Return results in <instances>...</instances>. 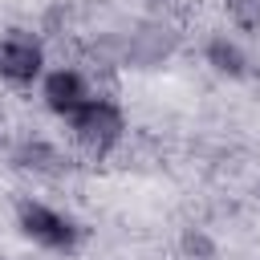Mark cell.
Wrapping results in <instances>:
<instances>
[{"mask_svg":"<svg viewBox=\"0 0 260 260\" xmlns=\"http://www.w3.org/2000/svg\"><path fill=\"white\" fill-rule=\"evenodd\" d=\"M223 12L240 32H256L260 37V0H223Z\"/></svg>","mask_w":260,"mask_h":260,"instance_id":"cell-9","label":"cell"},{"mask_svg":"<svg viewBox=\"0 0 260 260\" xmlns=\"http://www.w3.org/2000/svg\"><path fill=\"white\" fill-rule=\"evenodd\" d=\"M0 260H12V256H4V252H0Z\"/></svg>","mask_w":260,"mask_h":260,"instance_id":"cell-11","label":"cell"},{"mask_svg":"<svg viewBox=\"0 0 260 260\" xmlns=\"http://www.w3.org/2000/svg\"><path fill=\"white\" fill-rule=\"evenodd\" d=\"M49 69V41L32 28H4L0 32V85L24 89L37 85Z\"/></svg>","mask_w":260,"mask_h":260,"instance_id":"cell-5","label":"cell"},{"mask_svg":"<svg viewBox=\"0 0 260 260\" xmlns=\"http://www.w3.org/2000/svg\"><path fill=\"white\" fill-rule=\"evenodd\" d=\"M179 252H183V260H215L219 244H215V236H211L207 228L191 223V228H183V236H179Z\"/></svg>","mask_w":260,"mask_h":260,"instance_id":"cell-8","label":"cell"},{"mask_svg":"<svg viewBox=\"0 0 260 260\" xmlns=\"http://www.w3.org/2000/svg\"><path fill=\"white\" fill-rule=\"evenodd\" d=\"M37 93H41V106L53 114V118H69V114H77L93 93H98V85L85 77V69L81 65H49L45 69V77L37 81Z\"/></svg>","mask_w":260,"mask_h":260,"instance_id":"cell-6","label":"cell"},{"mask_svg":"<svg viewBox=\"0 0 260 260\" xmlns=\"http://www.w3.org/2000/svg\"><path fill=\"white\" fill-rule=\"evenodd\" d=\"M8 167L16 175H28L37 183H65L77 171V154L45 134H20L8 146Z\"/></svg>","mask_w":260,"mask_h":260,"instance_id":"cell-4","label":"cell"},{"mask_svg":"<svg viewBox=\"0 0 260 260\" xmlns=\"http://www.w3.org/2000/svg\"><path fill=\"white\" fill-rule=\"evenodd\" d=\"M199 53H203V65L223 81H248L256 73V61H252L248 45L232 32H207Z\"/></svg>","mask_w":260,"mask_h":260,"instance_id":"cell-7","label":"cell"},{"mask_svg":"<svg viewBox=\"0 0 260 260\" xmlns=\"http://www.w3.org/2000/svg\"><path fill=\"white\" fill-rule=\"evenodd\" d=\"M12 219H16V232L49 256H73L85 240V228L69 211H61V207H53L37 195H20L12 203Z\"/></svg>","mask_w":260,"mask_h":260,"instance_id":"cell-3","label":"cell"},{"mask_svg":"<svg viewBox=\"0 0 260 260\" xmlns=\"http://www.w3.org/2000/svg\"><path fill=\"white\" fill-rule=\"evenodd\" d=\"M65 130H69V146L73 154H85L89 162H106L114 158L126 138H130V122H126V110L114 93H93L77 114L65 118Z\"/></svg>","mask_w":260,"mask_h":260,"instance_id":"cell-1","label":"cell"},{"mask_svg":"<svg viewBox=\"0 0 260 260\" xmlns=\"http://www.w3.org/2000/svg\"><path fill=\"white\" fill-rule=\"evenodd\" d=\"M183 49V24L175 16H158L146 12L138 20H130L126 28H118V57L122 69H162L167 61H175Z\"/></svg>","mask_w":260,"mask_h":260,"instance_id":"cell-2","label":"cell"},{"mask_svg":"<svg viewBox=\"0 0 260 260\" xmlns=\"http://www.w3.org/2000/svg\"><path fill=\"white\" fill-rule=\"evenodd\" d=\"M252 195H256V203H260V179H256V183H252Z\"/></svg>","mask_w":260,"mask_h":260,"instance_id":"cell-10","label":"cell"}]
</instances>
